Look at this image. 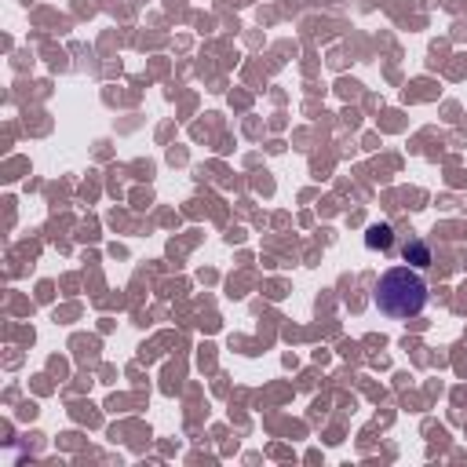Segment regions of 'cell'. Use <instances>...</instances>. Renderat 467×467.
<instances>
[{"label":"cell","instance_id":"obj_1","mask_svg":"<svg viewBox=\"0 0 467 467\" xmlns=\"http://www.w3.org/2000/svg\"><path fill=\"white\" fill-rule=\"evenodd\" d=\"M427 303V285L409 267H395L376 281V307L387 318H417Z\"/></svg>","mask_w":467,"mask_h":467},{"label":"cell","instance_id":"obj_2","mask_svg":"<svg viewBox=\"0 0 467 467\" xmlns=\"http://www.w3.org/2000/svg\"><path fill=\"white\" fill-rule=\"evenodd\" d=\"M391 241H395V230L387 226V223H376V226H369V234H366V245H369V248H380V252L391 248Z\"/></svg>","mask_w":467,"mask_h":467},{"label":"cell","instance_id":"obj_3","mask_svg":"<svg viewBox=\"0 0 467 467\" xmlns=\"http://www.w3.org/2000/svg\"><path fill=\"white\" fill-rule=\"evenodd\" d=\"M405 263H412V267H431V248L424 245V241H409L405 245Z\"/></svg>","mask_w":467,"mask_h":467}]
</instances>
